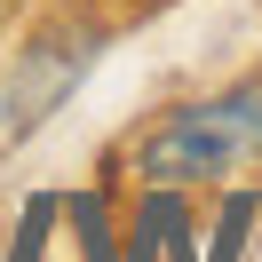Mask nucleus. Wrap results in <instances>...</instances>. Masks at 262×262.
Segmentation results:
<instances>
[{"label": "nucleus", "instance_id": "nucleus-1", "mask_svg": "<svg viewBox=\"0 0 262 262\" xmlns=\"http://www.w3.org/2000/svg\"><path fill=\"white\" fill-rule=\"evenodd\" d=\"M262 159V80H238L223 96H199L167 112L159 127L135 143V175L151 191H191V183H223Z\"/></svg>", "mask_w": 262, "mask_h": 262}]
</instances>
